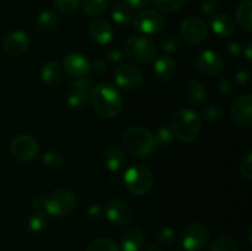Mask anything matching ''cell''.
Segmentation results:
<instances>
[{"instance_id": "83f0119b", "label": "cell", "mask_w": 252, "mask_h": 251, "mask_svg": "<svg viewBox=\"0 0 252 251\" xmlns=\"http://www.w3.org/2000/svg\"><path fill=\"white\" fill-rule=\"evenodd\" d=\"M84 12L89 16H101L107 9V0H81Z\"/></svg>"}, {"instance_id": "ac0fdd59", "label": "cell", "mask_w": 252, "mask_h": 251, "mask_svg": "<svg viewBox=\"0 0 252 251\" xmlns=\"http://www.w3.org/2000/svg\"><path fill=\"white\" fill-rule=\"evenodd\" d=\"M91 39L100 44H107L113 38V29L108 21L103 19H94L88 27Z\"/></svg>"}, {"instance_id": "d590c367", "label": "cell", "mask_w": 252, "mask_h": 251, "mask_svg": "<svg viewBox=\"0 0 252 251\" xmlns=\"http://www.w3.org/2000/svg\"><path fill=\"white\" fill-rule=\"evenodd\" d=\"M223 110L219 105L217 103H211V105L206 106V108L203 110V116L204 118H207L208 121H217L223 116Z\"/></svg>"}, {"instance_id": "8fae6325", "label": "cell", "mask_w": 252, "mask_h": 251, "mask_svg": "<svg viewBox=\"0 0 252 251\" xmlns=\"http://www.w3.org/2000/svg\"><path fill=\"white\" fill-rule=\"evenodd\" d=\"M93 89V83L88 78H78L70 85L68 91L66 101L74 108H81L86 106L90 101V94Z\"/></svg>"}, {"instance_id": "ab89813d", "label": "cell", "mask_w": 252, "mask_h": 251, "mask_svg": "<svg viewBox=\"0 0 252 251\" xmlns=\"http://www.w3.org/2000/svg\"><path fill=\"white\" fill-rule=\"evenodd\" d=\"M219 4L217 0H204L201 4V11L204 15H208V16H213L218 11Z\"/></svg>"}, {"instance_id": "ba28073f", "label": "cell", "mask_w": 252, "mask_h": 251, "mask_svg": "<svg viewBox=\"0 0 252 251\" xmlns=\"http://www.w3.org/2000/svg\"><path fill=\"white\" fill-rule=\"evenodd\" d=\"M208 239V228L203 224L194 223L182 231L181 244L187 251H198L207 245Z\"/></svg>"}, {"instance_id": "2e32d148", "label": "cell", "mask_w": 252, "mask_h": 251, "mask_svg": "<svg viewBox=\"0 0 252 251\" xmlns=\"http://www.w3.org/2000/svg\"><path fill=\"white\" fill-rule=\"evenodd\" d=\"M106 217L116 225H126L132 218V211L128 203L122 199H113L106 206Z\"/></svg>"}, {"instance_id": "bcb514c9", "label": "cell", "mask_w": 252, "mask_h": 251, "mask_svg": "<svg viewBox=\"0 0 252 251\" xmlns=\"http://www.w3.org/2000/svg\"><path fill=\"white\" fill-rule=\"evenodd\" d=\"M91 68L94 69V71H95V73L101 74V73H103V71L106 70V64H105V62L97 59V61L94 62L93 65H91Z\"/></svg>"}, {"instance_id": "8992f818", "label": "cell", "mask_w": 252, "mask_h": 251, "mask_svg": "<svg viewBox=\"0 0 252 251\" xmlns=\"http://www.w3.org/2000/svg\"><path fill=\"white\" fill-rule=\"evenodd\" d=\"M125 53L133 63L148 64L154 59L157 47L148 37L132 36L125 42Z\"/></svg>"}, {"instance_id": "9a60e30c", "label": "cell", "mask_w": 252, "mask_h": 251, "mask_svg": "<svg viewBox=\"0 0 252 251\" xmlns=\"http://www.w3.org/2000/svg\"><path fill=\"white\" fill-rule=\"evenodd\" d=\"M90 69V62L81 53H69L63 61V70L71 78H84Z\"/></svg>"}, {"instance_id": "f6af8a7d", "label": "cell", "mask_w": 252, "mask_h": 251, "mask_svg": "<svg viewBox=\"0 0 252 251\" xmlns=\"http://www.w3.org/2000/svg\"><path fill=\"white\" fill-rule=\"evenodd\" d=\"M101 214H102V207L98 206V204H94V206L90 207V209H89V217H91V218L97 219Z\"/></svg>"}, {"instance_id": "74e56055", "label": "cell", "mask_w": 252, "mask_h": 251, "mask_svg": "<svg viewBox=\"0 0 252 251\" xmlns=\"http://www.w3.org/2000/svg\"><path fill=\"white\" fill-rule=\"evenodd\" d=\"M157 238L160 243L166 244V245H170L171 243H174L175 238H176V233H175L174 229L171 228H162L158 231Z\"/></svg>"}, {"instance_id": "5bb4252c", "label": "cell", "mask_w": 252, "mask_h": 251, "mask_svg": "<svg viewBox=\"0 0 252 251\" xmlns=\"http://www.w3.org/2000/svg\"><path fill=\"white\" fill-rule=\"evenodd\" d=\"M230 116L239 126L251 127L252 125V96L250 94L240 96L234 101Z\"/></svg>"}, {"instance_id": "4dcf8cb0", "label": "cell", "mask_w": 252, "mask_h": 251, "mask_svg": "<svg viewBox=\"0 0 252 251\" xmlns=\"http://www.w3.org/2000/svg\"><path fill=\"white\" fill-rule=\"evenodd\" d=\"M52 1L56 9L66 16L75 14L80 5V0H52Z\"/></svg>"}, {"instance_id": "60d3db41", "label": "cell", "mask_w": 252, "mask_h": 251, "mask_svg": "<svg viewBox=\"0 0 252 251\" xmlns=\"http://www.w3.org/2000/svg\"><path fill=\"white\" fill-rule=\"evenodd\" d=\"M235 80H236V83L239 84V85H241V86H244V88H245V86H248L249 84H250V80H251L250 73H249V71H246V70L238 71V73H236V75H235Z\"/></svg>"}, {"instance_id": "c3c4849f", "label": "cell", "mask_w": 252, "mask_h": 251, "mask_svg": "<svg viewBox=\"0 0 252 251\" xmlns=\"http://www.w3.org/2000/svg\"><path fill=\"white\" fill-rule=\"evenodd\" d=\"M230 85H229L228 81L225 80V79H223V80L219 81V90H220V93L225 94V93H229L230 91Z\"/></svg>"}, {"instance_id": "1f68e13d", "label": "cell", "mask_w": 252, "mask_h": 251, "mask_svg": "<svg viewBox=\"0 0 252 251\" xmlns=\"http://www.w3.org/2000/svg\"><path fill=\"white\" fill-rule=\"evenodd\" d=\"M29 226L33 233H39L47 226V217L42 211H37L30 217Z\"/></svg>"}, {"instance_id": "d6986e66", "label": "cell", "mask_w": 252, "mask_h": 251, "mask_svg": "<svg viewBox=\"0 0 252 251\" xmlns=\"http://www.w3.org/2000/svg\"><path fill=\"white\" fill-rule=\"evenodd\" d=\"M155 79L160 83H167L171 80L176 74V62L170 56H162L157 59L154 64Z\"/></svg>"}, {"instance_id": "44dd1931", "label": "cell", "mask_w": 252, "mask_h": 251, "mask_svg": "<svg viewBox=\"0 0 252 251\" xmlns=\"http://www.w3.org/2000/svg\"><path fill=\"white\" fill-rule=\"evenodd\" d=\"M211 26L216 34L220 37H228L235 31V24L233 19L226 14H216L213 15L211 21Z\"/></svg>"}, {"instance_id": "b9f144b4", "label": "cell", "mask_w": 252, "mask_h": 251, "mask_svg": "<svg viewBox=\"0 0 252 251\" xmlns=\"http://www.w3.org/2000/svg\"><path fill=\"white\" fill-rule=\"evenodd\" d=\"M106 58L111 62V63H118L122 58V54L117 48H108L106 51Z\"/></svg>"}, {"instance_id": "836d02e7", "label": "cell", "mask_w": 252, "mask_h": 251, "mask_svg": "<svg viewBox=\"0 0 252 251\" xmlns=\"http://www.w3.org/2000/svg\"><path fill=\"white\" fill-rule=\"evenodd\" d=\"M154 139L157 145H162V147H167V145L171 144L174 142V134H172L171 128L167 127H161L157 130L154 135Z\"/></svg>"}, {"instance_id": "603a6c76", "label": "cell", "mask_w": 252, "mask_h": 251, "mask_svg": "<svg viewBox=\"0 0 252 251\" xmlns=\"http://www.w3.org/2000/svg\"><path fill=\"white\" fill-rule=\"evenodd\" d=\"M41 78L43 83L49 86H56L63 79V68L57 62H48L41 70Z\"/></svg>"}, {"instance_id": "7402d4cb", "label": "cell", "mask_w": 252, "mask_h": 251, "mask_svg": "<svg viewBox=\"0 0 252 251\" xmlns=\"http://www.w3.org/2000/svg\"><path fill=\"white\" fill-rule=\"evenodd\" d=\"M184 95L193 105H201L206 100L207 90L202 83L197 80H189L184 88Z\"/></svg>"}, {"instance_id": "cb8c5ba5", "label": "cell", "mask_w": 252, "mask_h": 251, "mask_svg": "<svg viewBox=\"0 0 252 251\" xmlns=\"http://www.w3.org/2000/svg\"><path fill=\"white\" fill-rule=\"evenodd\" d=\"M236 22L243 31H252V0H244L236 9Z\"/></svg>"}, {"instance_id": "8d00e7d4", "label": "cell", "mask_w": 252, "mask_h": 251, "mask_svg": "<svg viewBox=\"0 0 252 251\" xmlns=\"http://www.w3.org/2000/svg\"><path fill=\"white\" fill-rule=\"evenodd\" d=\"M162 49L167 52V53H174V52H177L181 47V42L177 37L175 36H167L162 39L161 42Z\"/></svg>"}, {"instance_id": "7a4b0ae2", "label": "cell", "mask_w": 252, "mask_h": 251, "mask_svg": "<svg viewBox=\"0 0 252 251\" xmlns=\"http://www.w3.org/2000/svg\"><path fill=\"white\" fill-rule=\"evenodd\" d=\"M174 138L182 143H192L201 133V117L192 110H181L171 118Z\"/></svg>"}, {"instance_id": "681fc988", "label": "cell", "mask_w": 252, "mask_h": 251, "mask_svg": "<svg viewBox=\"0 0 252 251\" xmlns=\"http://www.w3.org/2000/svg\"><path fill=\"white\" fill-rule=\"evenodd\" d=\"M143 251H161V250H160V248L157 245V244H149V245L145 246Z\"/></svg>"}, {"instance_id": "52a82bcc", "label": "cell", "mask_w": 252, "mask_h": 251, "mask_svg": "<svg viewBox=\"0 0 252 251\" xmlns=\"http://www.w3.org/2000/svg\"><path fill=\"white\" fill-rule=\"evenodd\" d=\"M135 29L145 34H158L164 30L165 19L160 12L152 9H144L134 17Z\"/></svg>"}, {"instance_id": "9c48e42d", "label": "cell", "mask_w": 252, "mask_h": 251, "mask_svg": "<svg viewBox=\"0 0 252 251\" xmlns=\"http://www.w3.org/2000/svg\"><path fill=\"white\" fill-rule=\"evenodd\" d=\"M10 149L17 160L27 162L37 157L39 152V145L32 135L19 134L12 139Z\"/></svg>"}, {"instance_id": "3957f363", "label": "cell", "mask_w": 252, "mask_h": 251, "mask_svg": "<svg viewBox=\"0 0 252 251\" xmlns=\"http://www.w3.org/2000/svg\"><path fill=\"white\" fill-rule=\"evenodd\" d=\"M123 147L135 157H147L157 148L154 135L142 127H129L123 133Z\"/></svg>"}, {"instance_id": "6da1fadb", "label": "cell", "mask_w": 252, "mask_h": 251, "mask_svg": "<svg viewBox=\"0 0 252 251\" xmlns=\"http://www.w3.org/2000/svg\"><path fill=\"white\" fill-rule=\"evenodd\" d=\"M90 101L94 110L103 118L116 117L123 107V98L120 91L110 84H98L91 89Z\"/></svg>"}, {"instance_id": "ffe728a7", "label": "cell", "mask_w": 252, "mask_h": 251, "mask_svg": "<svg viewBox=\"0 0 252 251\" xmlns=\"http://www.w3.org/2000/svg\"><path fill=\"white\" fill-rule=\"evenodd\" d=\"M144 245V233L139 228H132L126 231L121 240L123 251H139Z\"/></svg>"}, {"instance_id": "4fadbf2b", "label": "cell", "mask_w": 252, "mask_h": 251, "mask_svg": "<svg viewBox=\"0 0 252 251\" xmlns=\"http://www.w3.org/2000/svg\"><path fill=\"white\" fill-rule=\"evenodd\" d=\"M196 65L201 73L208 76H218L224 70V61L221 57L211 49H207L198 54Z\"/></svg>"}, {"instance_id": "e575fe53", "label": "cell", "mask_w": 252, "mask_h": 251, "mask_svg": "<svg viewBox=\"0 0 252 251\" xmlns=\"http://www.w3.org/2000/svg\"><path fill=\"white\" fill-rule=\"evenodd\" d=\"M43 162L52 169H58L63 165L64 157L61 153L56 152V150H49L43 155Z\"/></svg>"}, {"instance_id": "7c38bea8", "label": "cell", "mask_w": 252, "mask_h": 251, "mask_svg": "<svg viewBox=\"0 0 252 251\" xmlns=\"http://www.w3.org/2000/svg\"><path fill=\"white\" fill-rule=\"evenodd\" d=\"M115 81L125 90H134L143 83V73L137 66L130 64H122L115 70Z\"/></svg>"}, {"instance_id": "f35d334b", "label": "cell", "mask_w": 252, "mask_h": 251, "mask_svg": "<svg viewBox=\"0 0 252 251\" xmlns=\"http://www.w3.org/2000/svg\"><path fill=\"white\" fill-rule=\"evenodd\" d=\"M240 171H241V175H243L244 177H246V179L250 180L252 177V154H251V152L249 153V154L244 157L243 161H241Z\"/></svg>"}, {"instance_id": "f1b7e54d", "label": "cell", "mask_w": 252, "mask_h": 251, "mask_svg": "<svg viewBox=\"0 0 252 251\" xmlns=\"http://www.w3.org/2000/svg\"><path fill=\"white\" fill-rule=\"evenodd\" d=\"M211 251H239V244L230 236H220L213 241Z\"/></svg>"}, {"instance_id": "30bf717a", "label": "cell", "mask_w": 252, "mask_h": 251, "mask_svg": "<svg viewBox=\"0 0 252 251\" xmlns=\"http://www.w3.org/2000/svg\"><path fill=\"white\" fill-rule=\"evenodd\" d=\"M181 36L184 37L185 41L189 42V43H199V42L204 41L208 36V25L203 19L197 16L187 17L184 22L181 24Z\"/></svg>"}, {"instance_id": "d4e9b609", "label": "cell", "mask_w": 252, "mask_h": 251, "mask_svg": "<svg viewBox=\"0 0 252 251\" xmlns=\"http://www.w3.org/2000/svg\"><path fill=\"white\" fill-rule=\"evenodd\" d=\"M103 161H105V165L107 166L108 170L118 171L126 164V157L123 153L121 152V149H118L117 147H113V145H110L103 152Z\"/></svg>"}, {"instance_id": "f546056e", "label": "cell", "mask_w": 252, "mask_h": 251, "mask_svg": "<svg viewBox=\"0 0 252 251\" xmlns=\"http://www.w3.org/2000/svg\"><path fill=\"white\" fill-rule=\"evenodd\" d=\"M86 251H120L117 244L108 238H100L94 240Z\"/></svg>"}, {"instance_id": "4316f807", "label": "cell", "mask_w": 252, "mask_h": 251, "mask_svg": "<svg viewBox=\"0 0 252 251\" xmlns=\"http://www.w3.org/2000/svg\"><path fill=\"white\" fill-rule=\"evenodd\" d=\"M59 16L52 10L42 11L37 17V25L42 31H53L59 26Z\"/></svg>"}, {"instance_id": "ee69618b", "label": "cell", "mask_w": 252, "mask_h": 251, "mask_svg": "<svg viewBox=\"0 0 252 251\" xmlns=\"http://www.w3.org/2000/svg\"><path fill=\"white\" fill-rule=\"evenodd\" d=\"M226 51H228V53L231 54V56H239L241 52V47L238 42H230V43L228 44V47H226Z\"/></svg>"}, {"instance_id": "7bdbcfd3", "label": "cell", "mask_w": 252, "mask_h": 251, "mask_svg": "<svg viewBox=\"0 0 252 251\" xmlns=\"http://www.w3.org/2000/svg\"><path fill=\"white\" fill-rule=\"evenodd\" d=\"M126 4L132 10H140L149 4V0H126Z\"/></svg>"}, {"instance_id": "7dc6e473", "label": "cell", "mask_w": 252, "mask_h": 251, "mask_svg": "<svg viewBox=\"0 0 252 251\" xmlns=\"http://www.w3.org/2000/svg\"><path fill=\"white\" fill-rule=\"evenodd\" d=\"M32 207L37 211H42L44 209V197L43 196H37L34 197L33 201H32Z\"/></svg>"}, {"instance_id": "d6a6232c", "label": "cell", "mask_w": 252, "mask_h": 251, "mask_svg": "<svg viewBox=\"0 0 252 251\" xmlns=\"http://www.w3.org/2000/svg\"><path fill=\"white\" fill-rule=\"evenodd\" d=\"M186 1L187 0H153L155 6L165 12L177 11L186 4Z\"/></svg>"}, {"instance_id": "277c9868", "label": "cell", "mask_w": 252, "mask_h": 251, "mask_svg": "<svg viewBox=\"0 0 252 251\" xmlns=\"http://www.w3.org/2000/svg\"><path fill=\"white\" fill-rule=\"evenodd\" d=\"M125 186L130 193L142 196L150 191L154 182V176L149 167L142 164H135L127 169L123 176Z\"/></svg>"}, {"instance_id": "f907efd6", "label": "cell", "mask_w": 252, "mask_h": 251, "mask_svg": "<svg viewBox=\"0 0 252 251\" xmlns=\"http://www.w3.org/2000/svg\"><path fill=\"white\" fill-rule=\"evenodd\" d=\"M245 56H246V58L249 59V61H251V44H249V46L246 47Z\"/></svg>"}, {"instance_id": "484cf974", "label": "cell", "mask_w": 252, "mask_h": 251, "mask_svg": "<svg viewBox=\"0 0 252 251\" xmlns=\"http://www.w3.org/2000/svg\"><path fill=\"white\" fill-rule=\"evenodd\" d=\"M111 16L118 25H129L132 22V9L125 1H117L111 9Z\"/></svg>"}, {"instance_id": "e0dca14e", "label": "cell", "mask_w": 252, "mask_h": 251, "mask_svg": "<svg viewBox=\"0 0 252 251\" xmlns=\"http://www.w3.org/2000/svg\"><path fill=\"white\" fill-rule=\"evenodd\" d=\"M30 46V37L24 31H14L4 39L2 48L5 53L11 57H19L27 51Z\"/></svg>"}, {"instance_id": "5b68a950", "label": "cell", "mask_w": 252, "mask_h": 251, "mask_svg": "<svg viewBox=\"0 0 252 251\" xmlns=\"http://www.w3.org/2000/svg\"><path fill=\"white\" fill-rule=\"evenodd\" d=\"M76 207L74 192L66 188H59L44 197V211L53 217L69 216Z\"/></svg>"}]
</instances>
